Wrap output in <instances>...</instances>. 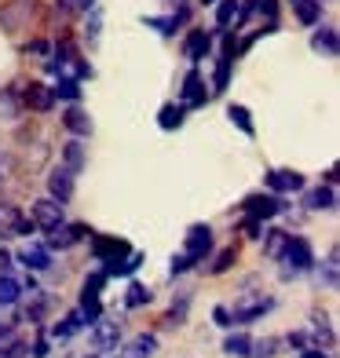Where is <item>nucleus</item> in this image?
I'll list each match as a JSON object with an SVG mask.
<instances>
[{
    "mask_svg": "<svg viewBox=\"0 0 340 358\" xmlns=\"http://www.w3.org/2000/svg\"><path fill=\"white\" fill-rule=\"evenodd\" d=\"M282 259H285V267H282V278L289 282V278H297V274L311 271V264H315V252H311V245H307L304 238H293V234H289V245H285Z\"/></svg>",
    "mask_w": 340,
    "mask_h": 358,
    "instance_id": "obj_1",
    "label": "nucleus"
},
{
    "mask_svg": "<svg viewBox=\"0 0 340 358\" xmlns=\"http://www.w3.org/2000/svg\"><path fill=\"white\" fill-rule=\"evenodd\" d=\"M274 307L271 296H264V292H241V296L234 300V311H231V322H241V325H249L256 322L260 315H267Z\"/></svg>",
    "mask_w": 340,
    "mask_h": 358,
    "instance_id": "obj_2",
    "label": "nucleus"
},
{
    "mask_svg": "<svg viewBox=\"0 0 340 358\" xmlns=\"http://www.w3.org/2000/svg\"><path fill=\"white\" fill-rule=\"evenodd\" d=\"M88 340H92V348L99 351V355H110V351H118V340H121V322L118 318H95L92 322V333H88Z\"/></svg>",
    "mask_w": 340,
    "mask_h": 358,
    "instance_id": "obj_3",
    "label": "nucleus"
},
{
    "mask_svg": "<svg viewBox=\"0 0 340 358\" xmlns=\"http://www.w3.org/2000/svg\"><path fill=\"white\" fill-rule=\"evenodd\" d=\"M34 231H37L34 220H26L19 213V205L0 201V238H19V234H34Z\"/></svg>",
    "mask_w": 340,
    "mask_h": 358,
    "instance_id": "obj_4",
    "label": "nucleus"
},
{
    "mask_svg": "<svg viewBox=\"0 0 340 358\" xmlns=\"http://www.w3.org/2000/svg\"><path fill=\"white\" fill-rule=\"evenodd\" d=\"M278 213H285V201L278 194H253V198H246V216L249 220H271Z\"/></svg>",
    "mask_w": 340,
    "mask_h": 358,
    "instance_id": "obj_5",
    "label": "nucleus"
},
{
    "mask_svg": "<svg viewBox=\"0 0 340 358\" xmlns=\"http://www.w3.org/2000/svg\"><path fill=\"white\" fill-rule=\"evenodd\" d=\"M208 249H213V231H208V223H194L187 231V249L183 256L190 259V264H198V259L208 256Z\"/></svg>",
    "mask_w": 340,
    "mask_h": 358,
    "instance_id": "obj_6",
    "label": "nucleus"
},
{
    "mask_svg": "<svg viewBox=\"0 0 340 358\" xmlns=\"http://www.w3.org/2000/svg\"><path fill=\"white\" fill-rule=\"evenodd\" d=\"M34 227L37 231H52V227H59L62 223V201H55V198H41V201H34Z\"/></svg>",
    "mask_w": 340,
    "mask_h": 358,
    "instance_id": "obj_7",
    "label": "nucleus"
},
{
    "mask_svg": "<svg viewBox=\"0 0 340 358\" xmlns=\"http://www.w3.org/2000/svg\"><path fill=\"white\" fill-rule=\"evenodd\" d=\"M128 252L132 249H128L125 238H92V256L99 259L103 267L113 264V259H121V256H128Z\"/></svg>",
    "mask_w": 340,
    "mask_h": 358,
    "instance_id": "obj_8",
    "label": "nucleus"
},
{
    "mask_svg": "<svg viewBox=\"0 0 340 358\" xmlns=\"http://www.w3.org/2000/svg\"><path fill=\"white\" fill-rule=\"evenodd\" d=\"M52 103H55V95H52V88H48V85H41V80H29V85L22 88V106L37 110V113H48V110H52Z\"/></svg>",
    "mask_w": 340,
    "mask_h": 358,
    "instance_id": "obj_9",
    "label": "nucleus"
},
{
    "mask_svg": "<svg viewBox=\"0 0 340 358\" xmlns=\"http://www.w3.org/2000/svg\"><path fill=\"white\" fill-rule=\"evenodd\" d=\"M267 187H271L274 194H293V190L304 187V176L293 172V169H271V172H267Z\"/></svg>",
    "mask_w": 340,
    "mask_h": 358,
    "instance_id": "obj_10",
    "label": "nucleus"
},
{
    "mask_svg": "<svg viewBox=\"0 0 340 358\" xmlns=\"http://www.w3.org/2000/svg\"><path fill=\"white\" fill-rule=\"evenodd\" d=\"M48 190H52L55 201H70V194H73V172L66 165L52 169V176H48Z\"/></svg>",
    "mask_w": 340,
    "mask_h": 358,
    "instance_id": "obj_11",
    "label": "nucleus"
},
{
    "mask_svg": "<svg viewBox=\"0 0 340 358\" xmlns=\"http://www.w3.org/2000/svg\"><path fill=\"white\" fill-rule=\"evenodd\" d=\"M80 238H85V227L59 223V227H52V231H48V245H52V249H70V245H77Z\"/></svg>",
    "mask_w": 340,
    "mask_h": 358,
    "instance_id": "obj_12",
    "label": "nucleus"
},
{
    "mask_svg": "<svg viewBox=\"0 0 340 358\" xmlns=\"http://www.w3.org/2000/svg\"><path fill=\"white\" fill-rule=\"evenodd\" d=\"M154 348H157V336H154V333H139V336H132V340H128V344L118 351V358H150Z\"/></svg>",
    "mask_w": 340,
    "mask_h": 358,
    "instance_id": "obj_13",
    "label": "nucleus"
},
{
    "mask_svg": "<svg viewBox=\"0 0 340 358\" xmlns=\"http://www.w3.org/2000/svg\"><path fill=\"white\" fill-rule=\"evenodd\" d=\"M208 48H213V37H208L205 29H190L187 41H183V55H187L190 62H201V59L208 55Z\"/></svg>",
    "mask_w": 340,
    "mask_h": 358,
    "instance_id": "obj_14",
    "label": "nucleus"
},
{
    "mask_svg": "<svg viewBox=\"0 0 340 358\" xmlns=\"http://www.w3.org/2000/svg\"><path fill=\"white\" fill-rule=\"evenodd\" d=\"M19 113H22V92H19V85L0 88V117H4V121H19Z\"/></svg>",
    "mask_w": 340,
    "mask_h": 358,
    "instance_id": "obj_15",
    "label": "nucleus"
},
{
    "mask_svg": "<svg viewBox=\"0 0 340 358\" xmlns=\"http://www.w3.org/2000/svg\"><path fill=\"white\" fill-rule=\"evenodd\" d=\"M231 62H234V41H231V37H223V52H220V62H216L213 92H223V88H227V77H231Z\"/></svg>",
    "mask_w": 340,
    "mask_h": 358,
    "instance_id": "obj_16",
    "label": "nucleus"
},
{
    "mask_svg": "<svg viewBox=\"0 0 340 358\" xmlns=\"http://www.w3.org/2000/svg\"><path fill=\"white\" fill-rule=\"evenodd\" d=\"M311 48H315V52H322L326 59H333V55L340 52L337 29H333V26H322V29H315V37H311Z\"/></svg>",
    "mask_w": 340,
    "mask_h": 358,
    "instance_id": "obj_17",
    "label": "nucleus"
},
{
    "mask_svg": "<svg viewBox=\"0 0 340 358\" xmlns=\"http://www.w3.org/2000/svg\"><path fill=\"white\" fill-rule=\"evenodd\" d=\"M304 205L311 208V213H326V208L337 205V194H333V187H315V190L304 194Z\"/></svg>",
    "mask_w": 340,
    "mask_h": 358,
    "instance_id": "obj_18",
    "label": "nucleus"
},
{
    "mask_svg": "<svg viewBox=\"0 0 340 358\" xmlns=\"http://www.w3.org/2000/svg\"><path fill=\"white\" fill-rule=\"evenodd\" d=\"M19 264L26 271H48V267H52V256H48V249H41V245H26L19 252Z\"/></svg>",
    "mask_w": 340,
    "mask_h": 358,
    "instance_id": "obj_19",
    "label": "nucleus"
},
{
    "mask_svg": "<svg viewBox=\"0 0 340 358\" xmlns=\"http://www.w3.org/2000/svg\"><path fill=\"white\" fill-rule=\"evenodd\" d=\"M201 103H205V85H201L198 70H190L183 80V106H201Z\"/></svg>",
    "mask_w": 340,
    "mask_h": 358,
    "instance_id": "obj_20",
    "label": "nucleus"
},
{
    "mask_svg": "<svg viewBox=\"0 0 340 358\" xmlns=\"http://www.w3.org/2000/svg\"><path fill=\"white\" fill-rule=\"evenodd\" d=\"M289 8H293V15L304 26H315L322 19V4H318V0H289Z\"/></svg>",
    "mask_w": 340,
    "mask_h": 358,
    "instance_id": "obj_21",
    "label": "nucleus"
},
{
    "mask_svg": "<svg viewBox=\"0 0 340 358\" xmlns=\"http://www.w3.org/2000/svg\"><path fill=\"white\" fill-rule=\"evenodd\" d=\"M62 124H66L73 136H88V132H92V117H88L80 106H70L66 113H62Z\"/></svg>",
    "mask_w": 340,
    "mask_h": 358,
    "instance_id": "obj_22",
    "label": "nucleus"
},
{
    "mask_svg": "<svg viewBox=\"0 0 340 358\" xmlns=\"http://www.w3.org/2000/svg\"><path fill=\"white\" fill-rule=\"evenodd\" d=\"M143 22H147V26H154V29H161L165 37H172L176 29H180V26L187 22V8H180L176 15H165V19H154V15H150V19H143Z\"/></svg>",
    "mask_w": 340,
    "mask_h": 358,
    "instance_id": "obj_23",
    "label": "nucleus"
},
{
    "mask_svg": "<svg viewBox=\"0 0 340 358\" xmlns=\"http://www.w3.org/2000/svg\"><path fill=\"white\" fill-rule=\"evenodd\" d=\"M139 264H143V256H139V252H128V256H121V259H113V264H106L103 274H106V278H118V274H132Z\"/></svg>",
    "mask_w": 340,
    "mask_h": 358,
    "instance_id": "obj_24",
    "label": "nucleus"
},
{
    "mask_svg": "<svg viewBox=\"0 0 340 358\" xmlns=\"http://www.w3.org/2000/svg\"><path fill=\"white\" fill-rule=\"evenodd\" d=\"M285 245H289V234L285 231H267L264 234V256L267 259H282Z\"/></svg>",
    "mask_w": 340,
    "mask_h": 358,
    "instance_id": "obj_25",
    "label": "nucleus"
},
{
    "mask_svg": "<svg viewBox=\"0 0 340 358\" xmlns=\"http://www.w3.org/2000/svg\"><path fill=\"white\" fill-rule=\"evenodd\" d=\"M62 161H66V169H70L73 176L85 169V146H80V139H70L66 146H62Z\"/></svg>",
    "mask_w": 340,
    "mask_h": 358,
    "instance_id": "obj_26",
    "label": "nucleus"
},
{
    "mask_svg": "<svg viewBox=\"0 0 340 358\" xmlns=\"http://www.w3.org/2000/svg\"><path fill=\"white\" fill-rule=\"evenodd\" d=\"M52 95H55V99H66V103H77L80 99V80L77 77H59Z\"/></svg>",
    "mask_w": 340,
    "mask_h": 358,
    "instance_id": "obj_27",
    "label": "nucleus"
},
{
    "mask_svg": "<svg viewBox=\"0 0 340 358\" xmlns=\"http://www.w3.org/2000/svg\"><path fill=\"white\" fill-rule=\"evenodd\" d=\"M22 296V285L11 278V274H0V307H11V303H19Z\"/></svg>",
    "mask_w": 340,
    "mask_h": 358,
    "instance_id": "obj_28",
    "label": "nucleus"
},
{
    "mask_svg": "<svg viewBox=\"0 0 340 358\" xmlns=\"http://www.w3.org/2000/svg\"><path fill=\"white\" fill-rule=\"evenodd\" d=\"M249 344H253V340H249L246 333H234V336L223 340V355H231V358H249Z\"/></svg>",
    "mask_w": 340,
    "mask_h": 358,
    "instance_id": "obj_29",
    "label": "nucleus"
},
{
    "mask_svg": "<svg viewBox=\"0 0 340 358\" xmlns=\"http://www.w3.org/2000/svg\"><path fill=\"white\" fill-rule=\"evenodd\" d=\"M80 325H85V315H80V311H70L66 318H62V322L55 325L52 333H55V340H66V336H73V333L80 329Z\"/></svg>",
    "mask_w": 340,
    "mask_h": 358,
    "instance_id": "obj_30",
    "label": "nucleus"
},
{
    "mask_svg": "<svg viewBox=\"0 0 340 358\" xmlns=\"http://www.w3.org/2000/svg\"><path fill=\"white\" fill-rule=\"evenodd\" d=\"M44 307H48V296H44V289L29 285V303H26V318H29V322H37V318L44 315Z\"/></svg>",
    "mask_w": 340,
    "mask_h": 358,
    "instance_id": "obj_31",
    "label": "nucleus"
},
{
    "mask_svg": "<svg viewBox=\"0 0 340 358\" xmlns=\"http://www.w3.org/2000/svg\"><path fill=\"white\" fill-rule=\"evenodd\" d=\"M157 124L161 128H180L183 124V106H161V113H157Z\"/></svg>",
    "mask_w": 340,
    "mask_h": 358,
    "instance_id": "obj_32",
    "label": "nucleus"
},
{
    "mask_svg": "<svg viewBox=\"0 0 340 358\" xmlns=\"http://www.w3.org/2000/svg\"><path fill=\"white\" fill-rule=\"evenodd\" d=\"M125 303H128V307L150 303V289H147V285H139V282H132V285H128V292H125Z\"/></svg>",
    "mask_w": 340,
    "mask_h": 358,
    "instance_id": "obj_33",
    "label": "nucleus"
},
{
    "mask_svg": "<svg viewBox=\"0 0 340 358\" xmlns=\"http://www.w3.org/2000/svg\"><path fill=\"white\" fill-rule=\"evenodd\" d=\"M274 348H278V340L274 336H264V340H253L249 344V358H271Z\"/></svg>",
    "mask_w": 340,
    "mask_h": 358,
    "instance_id": "obj_34",
    "label": "nucleus"
},
{
    "mask_svg": "<svg viewBox=\"0 0 340 358\" xmlns=\"http://www.w3.org/2000/svg\"><path fill=\"white\" fill-rule=\"evenodd\" d=\"M238 8H241V0H220V8H216V26H227L238 15Z\"/></svg>",
    "mask_w": 340,
    "mask_h": 358,
    "instance_id": "obj_35",
    "label": "nucleus"
},
{
    "mask_svg": "<svg viewBox=\"0 0 340 358\" xmlns=\"http://www.w3.org/2000/svg\"><path fill=\"white\" fill-rule=\"evenodd\" d=\"M227 117H231L246 136H253V121H249V110H246V106H231V110H227Z\"/></svg>",
    "mask_w": 340,
    "mask_h": 358,
    "instance_id": "obj_36",
    "label": "nucleus"
},
{
    "mask_svg": "<svg viewBox=\"0 0 340 358\" xmlns=\"http://www.w3.org/2000/svg\"><path fill=\"white\" fill-rule=\"evenodd\" d=\"M29 348L22 344V340H8V344H0V358H26Z\"/></svg>",
    "mask_w": 340,
    "mask_h": 358,
    "instance_id": "obj_37",
    "label": "nucleus"
},
{
    "mask_svg": "<svg viewBox=\"0 0 340 358\" xmlns=\"http://www.w3.org/2000/svg\"><path fill=\"white\" fill-rule=\"evenodd\" d=\"M234 256H238V252H234V245H231V249H223V252L216 256V264L208 267V271H213V274H223V271H231V264H234Z\"/></svg>",
    "mask_w": 340,
    "mask_h": 358,
    "instance_id": "obj_38",
    "label": "nucleus"
},
{
    "mask_svg": "<svg viewBox=\"0 0 340 358\" xmlns=\"http://www.w3.org/2000/svg\"><path fill=\"white\" fill-rule=\"evenodd\" d=\"M99 26H103V19H99V11L92 8V15H88V26H85V37H88V44L99 41Z\"/></svg>",
    "mask_w": 340,
    "mask_h": 358,
    "instance_id": "obj_39",
    "label": "nucleus"
},
{
    "mask_svg": "<svg viewBox=\"0 0 340 358\" xmlns=\"http://www.w3.org/2000/svg\"><path fill=\"white\" fill-rule=\"evenodd\" d=\"M326 285L330 289H337V249L330 252V259H326Z\"/></svg>",
    "mask_w": 340,
    "mask_h": 358,
    "instance_id": "obj_40",
    "label": "nucleus"
},
{
    "mask_svg": "<svg viewBox=\"0 0 340 358\" xmlns=\"http://www.w3.org/2000/svg\"><path fill=\"white\" fill-rule=\"evenodd\" d=\"M300 358H333V355L322 351L318 344H307V348H300Z\"/></svg>",
    "mask_w": 340,
    "mask_h": 358,
    "instance_id": "obj_41",
    "label": "nucleus"
},
{
    "mask_svg": "<svg viewBox=\"0 0 340 358\" xmlns=\"http://www.w3.org/2000/svg\"><path fill=\"white\" fill-rule=\"evenodd\" d=\"M187 267H190V259H187V256H172V264H169V271H172V274H183Z\"/></svg>",
    "mask_w": 340,
    "mask_h": 358,
    "instance_id": "obj_42",
    "label": "nucleus"
},
{
    "mask_svg": "<svg viewBox=\"0 0 340 358\" xmlns=\"http://www.w3.org/2000/svg\"><path fill=\"white\" fill-rule=\"evenodd\" d=\"M213 318H216V325H223V329H227V325H234V322H231V311H227V307H216Z\"/></svg>",
    "mask_w": 340,
    "mask_h": 358,
    "instance_id": "obj_43",
    "label": "nucleus"
},
{
    "mask_svg": "<svg viewBox=\"0 0 340 358\" xmlns=\"http://www.w3.org/2000/svg\"><path fill=\"white\" fill-rule=\"evenodd\" d=\"M26 52H34V55H48V44H44V41H34V44H26Z\"/></svg>",
    "mask_w": 340,
    "mask_h": 358,
    "instance_id": "obj_44",
    "label": "nucleus"
},
{
    "mask_svg": "<svg viewBox=\"0 0 340 358\" xmlns=\"http://www.w3.org/2000/svg\"><path fill=\"white\" fill-rule=\"evenodd\" d=\"M70 4H73L77 11H92V8H95V0H70Z\"/></svg>",
    "mask_w": 340,
    "mask_h": 358,
    "instance_id": "obj_45",
    "label": "nucleus"
},
{
    "mask_svg": "<svg viewBox=\"0 0 340 358\" xmlns=\"http://www.w3.org/2000/svg\"><path fill=\"white\" fill-rule=\"evenodd\" d=\"M8 340H11V322L0 325V344H8Z\"/></svg>",
    "mask_w": 340,
    "mask_h": 358,
    "instance_id": "obj_46",
    "label": "nucleus"
},
{
    "mask_svg": "<svg viewBox=\"0 0 340 358\" xmlns=\"http://www.w3.org/2000/svg\"><path fill=\"white\" fill-rule=\"evenodd\" d=\"M48 355V344H44V340H37V344H34V358H44Z\"/></svg>",
    "mask_w": 340,
    "mask_h": 358,
    "instance_id": "obj_47",
    "label": "nucleus"
},
{
    "mask_svg": "<svg viewBox=\"0 0 340 358\" xmlns=\"http://www.w3.org/2000/svg\"><path fill=\"white\" fill-rule=\"evenodd\" d=\"M8 267H11V252L0 249V271H8Z\"/></svg>",
    "mask_w": 340,
    "mask_h": 358,
    "instance_id": "obj_48",
    "label": "nucleus"
},
{
    "mask_svg": "<svg viewBox=\"0 0 340 358\" xmlns=\"http://www.w3.org/2000/svg\"><path fill=\"white\" fill-rule=\"evenodd\" d=\"M0 183H4V165H0Z\"/></svg>",
    "mask_w": 340,
    "mask_h": 358,
    "instance_id": "obj_49",
    "label": "nucleus"
},
{
    "mask_svg": "<svg viewBox=\"0 0 340 358\" xmlns=\"http://www.w3.org/2000/svg\"><path fill=\"white\" fill-rule=\"evenodd\" d=\"M201 4H216V0H201Z\"/></svg>",
    "mask_w": 340,
    "mask_h": 358,
    "instance_id": "obj_50",
    "label": "nucleus"
},
{
    "mask_svg": "<svg viewBox=\"0 0 340 358\" xmlns=\"http://www.w3.org/2000/svg\"><path fill=\"white\" fill-rule=\"evenodd\" d=\"M165 4H180V0H165Z\"/></svg>",
    "mask_w": 340,
    "mask_h": 358,
    "instance_id": "obj_51",
    "label": "nucleus"
},
{
    "mask_svg": "<svg viewBox=\"0 0 340 358\" xmlns=\"http://www.w3.org/2000/svg\"><path fill=\"white\" fill-rule=\"evenodd\" d=\"M92 358H99V355H92Z\"/></svg>",
    "mask_w": 340,
    "mask_h": 358,
    "instance_id": "obj_52",
    "label": "nucleus"
},
{
    "mask_svg": "<svg viewBox=\"0 0 340 358\" xmlns=\"http://www.w3.org/2000/svg\"><path fill=\"white\" fill-rule=\"evenodd\" d=\"M318 4H322V0H318Z\"/></svg>",
    "mask_w": 340,
    "mask_h": 358,
    "instance_id": "obj_53",
    "label": "nucleus"
}]
</instances>
